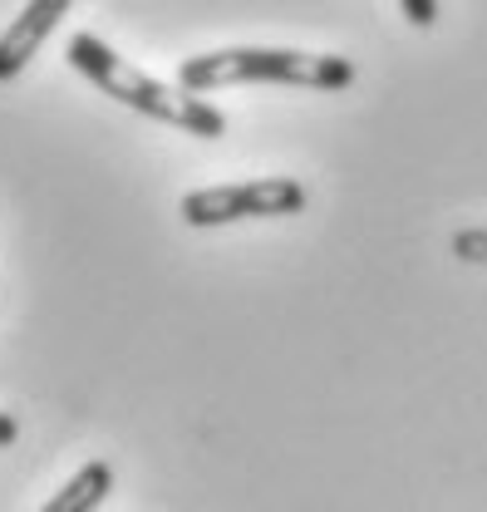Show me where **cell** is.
<instances>
[{"label":"cell","mask_w":487,"mask_h":512,"mask_svg":"<svg viewBox=\"0 0 487 512\" xmlns=\"http://www.w3.org/2000/svg\"><path fill=\"white\" fill-rule=\"evenodd\" d=\"M69 64H74L89 84H99L109 99H119L123 109H133V114H148V119H158V124L183 128L192 138H222V133H227V114H222V109H212L207 99L187 94L183 84H163V79H153L148 69L128 64L119 50L104 45L99 35H74V40H69Z\"/></svg>","instance_id":"cell-1"},{"label":"cell","mask_w":487,"mask_h":512,"mask_svg":"<svg viewBox=\"0 0 487 512\" xmlns=\"http://www.w3.org/2000/svg\"><path fill=\"white\" fill-rule=\"evenodd\" d=\"M178 84L187 94L232 89V84H296V89H350L355 64L345 55H305V50H271V45H232L207 50L178 64Z\"/></svg>","instance_id":"cell-2"},{"label":"cell","mask_w":487,"mask_h":512,"mask_svg":"<svg viewBox=\"0 0 487 512\" xmlns=\"http://www.w3.org/2000/svg\"><path fill=\"white\" fill-rule=\"evenodd\" d=\"M305 202L310 192L296 178H246V183L187 192L178 202V217L187 227H227V222H251V217H291Z\"/></svg>","instance_id":"cell-3"},{"label":"cell","mask_w":487,"mask_h":512,"mask_svg":"<svg viewBox=\"0 0 487 512\" xmlns=\"http://www.w3.org/2000/svg\"><path fill=\"white\" fill-rule=\"evenodd\" d=\"M69 5L74 0H25V10L0 35V84L15 79V74H25V64L35 60L40 45L55 35V25L69 15Z\"/></svg>","instance_id":"cell-4"},{"label":"cell","mask_w":487,"mask_h":512,"mask_svg":"<svg viewBox=\"0 0 487 512\" xmlns=\"http://www.w3.org/2000/svg\"><path fill=\"white\" fill-rule=\"evenodd\" d=\"M109 493H114V468H109L104 458H94V463H84L40 512H99Z\"/></svg>","instance_id":"cell-5"},{"label":"cell","mask_w":487,"mask_h":512,"mask_svg":"<svg viewBox=\"0 0 487 512\" xmlns=\"http://www.w3.org/2000/svg\"><path fill=\"white\" fill-rule=\"evenodd\" d=\"M453 256H463V261H487V227L458 232V237H453Z\"/></svg>","instance_id":"cell-6"},{"label":"cell","mask_w":487,"mask_h":512,"mask_svg":"<svg viewBox=\"0 0 487 512\" xmlns=\"http://www.w3.org/2000/svg\"><path fill=\"white\" fill-rule=\"evenodd\" d=\"M399 10H404V20L414 30H433L438 25V0H399Z\"/></svg>","instance_id":"cell-7"},{"label":"cell","mask_w":487,"mask_h":512,"mask_svg":"<svg viewBox=\"0 0 487 512\" xmlns=\"http://www.w3.org/2000/svg\"><path fill=\"white\" fill-rule=\"evenodd\" d=\"M15 439H20V424H15L10 414H0V448H5V444H15Z\"/></svg>","instance_id":"cell-8"}]
</instances>
